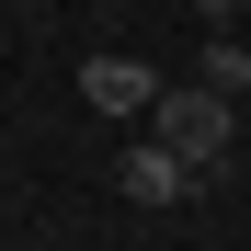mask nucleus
<instances>
[{
    "instance_id": "5",
    "label": "nucleus",
    "mask_w": 251,
    "mask_h": 251,
    "mask_svg": "<svg viewBox=\"0 0 251 251\" xmlns=\"http://www.w3.org/2000/svg\"><path fill=\"white\" fill-rule=\"evenodd\" d=\"M240 12H251V0H194V23H205V34H228Z\"/></svg>"
},
{
    "instance_id": "3",
    "label": "nucleus",
    "mask_w": 251,
    "mask_h": 251,
    "mask_svg": "<svg viewBox=\"0 0 251 251\" xmlns=\"http://www.w3.org/2000/svg\"><path fill=\"white\" fill-rule=\"evenodd\" d=\"M114 194H126V205H183V194H194V160L160 149V137H137V149L114 160Z\"/></svg>"
},
{
    "instance_id": "6",
    "label": "nucleus",
    "mask_w": 251,
    "mask_h": 251,
    "mask_svg": "<svg viewBox=\"0 0 251 251\" xmlns=\"http://www.w3.org/2000/svg\"><path fill=\"white\" fill-rule=\"evenodd\" d=\"M240 137H251V103H240Z\"/></svg>"
},
{
    "instance_id": "1",
    "label": "nucleus",
    "mask_w": 251,
    "mask_h": 251,
    "mask_svg": "<svg viewBox=\"0 0 251 251\" xmlns=\"http://www.w3.org/2000/svg\"><path fill=\"white\" fill-rule=\"evenodd\" d=\"M149 137H160V149H183V160H194V183H228V149H240V103H228V92H205V80H194V92H160Z\"/></svg>"
},
{
    "instance_id": "4",
    "label": "nucleus",
    "mask_w": 251,
    "mask_h": 251,
    "mask_svg": "<svg viewBox=\"0 0 251 251\" xmlns=\"http://www.w3.org/2000/svg\"><path fill=\"white\" fill-rule=\"evenodd\" d=\"M205 92L251 103V46H240V34H205Z\"/></svg>"
},
{
    "instance_id": "2",
    "label": "nucleus",
    "mask_w": 251,
    "mask_h": 251,
    "mask_svg": "<svg viewBox=\"0 0 251 251\" xmlns=\"http://www.w3.org/2000/svg\"><path fill=\"white\" fill-rule=\"evenodd\" d=\"M80 103L103 126H137V114H160V69L149 57H80Z\"/></svg>"
}]
</instances>
